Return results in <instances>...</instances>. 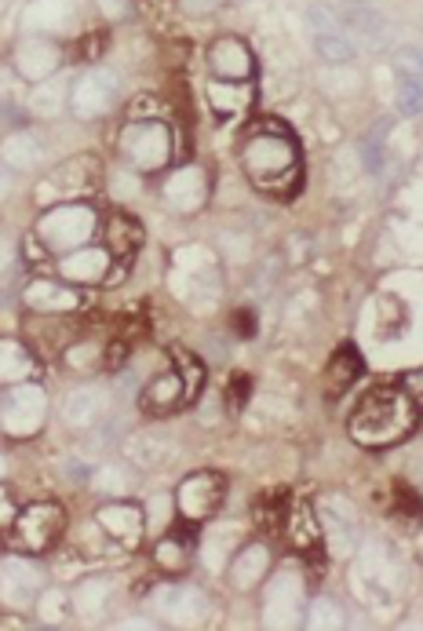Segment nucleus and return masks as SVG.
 <instances>
[{
	"mask_svg": "<svg viewBox=\"0 0 423 631\" xmlns=\"http://www.w3.org/2000/svg\"><path fill=\"white\" fill-rule=\"evenodd\" d=\"M8 190H11V168L4 165V160H0V198H4Z\"/></svg>",
	"mask_w": 423,
	"mask_h": 631,
	"instance_id": "44",
	"label": "nucleus"
},
{
	"mask_svg": "<svg viewBox=\"0 0 423 631\" xmlns=\"http://www.w3.org/2000/svg\"><path fill=\"white\" fill-rule=\"evenodd\" d=\"M162 198L171 212H198L204 201H209V176L198 168V165H187L179 171H171V176L162 182Z\"/></svg>",
	"mask_w": 423,
	"mask_h": 631,
	"instance_id": "15",
	"label": "nucleus"
},
{
	"mask_svg": "<svg viewBox=\"0 0 423 631\" xmlns=\"http://www.w3.org/2000/svg\"><path fill=\"white\" fill-rule=\"evenodd\" d=\"M209 70L215 80H248L256 74V55L242 37L223 33L209 44Z\"/></svg>",
	"mask_w": 423,
	"mask_h": 631,
	"instance_id": "13",
	"label": "nucleus"
},
{
	"mask_svg": "<svg viewBox=\"0 0 423 631\" xmlns=\"http://www.w3.org/2000/svg\"><path fill=\"white\" fill-rule=\"evenodd\" d=\"M110 248L102 245H81L74 252H66V256L59 259V274L63 281H74V285H96L110 274Z\"/></svg>",
	"mask_w": 423,
	"mask_h": 631,
	"instance_id": "18",
	"label": "nucleus"
},
{
	"mask_svg": "<svg viewBox=\"0 0 423 631\" xmlns=\"http://www.w3.org/2000/svg\"><path fill=\"white\" fill-rule=\"evenodd\" d=\"M270 547L263 541L253 544H237V552L231 555V566H226V577H231L234 591H256L263 588V580L270 577Z\"/></svg>",
	"mask_w": 423,
	"mask_h": 631,
	"instance_id": "17",
	"label": "nucleus"
},
{
	"mask_svg": "<svg viewBox=\"0 0 423 631\" xmlns=\"http://www.w3.org/2000/svg\"><path fill=\"white\" fill-rule=\"evenodd\" d=\"M154 610L168 617L171 624H204V617L212 613V602L193 584H162L154 591Z\"/></svg>",
	"mask_w": 423,
	"mask_h": 631,
	"instance_id": "11",
	"label": "nucleus"
},
{
	"mask_svg": "<svg viewBox=\"0 0 423 631\" xmlns=\"http://www.w3.org/2000/svg\"><path fill=\"white\" fill-rule=\"evenodd\" d=\"M179 376H182V384H187V401H193V398L201 395L204 369H201L198 358H193L190 351H179Z\"/></svg>",
	"mask_w": 423,
	"mask_h": 631,
	"instance_id": "38",
	"label": "nucleus"
},
{
	"mask_svg": "<svg viewBox=\"0 0 423 631\" xmlns=\"http://www.w3.org/2000/svg\"><path fill=\"white\" fill-rule=\"evenodd\" d=\"M0 420H4V431L11 439H33L44 420H48V395L37 380H22L11 384L4 395V406H0Z\"/></svg>",
	"mask_w": 423,
	"mask_h": 631,
	"instance_id": "7",
	"label": "nucleus"
},
{
	"mask_svg": "<svg viewBox=\"0 0 423 631\" xmlns=\"http://www.w3.org/2000/svg\"><path fill=\"white\" fill-rule=\"evenodd\" d=\"M110 412V391L107 387H96V384H85V387H74L70 395L63 398V423L74 431H88V428H99Z\"/></svg>",
	"mask_w": 423,
	"mask_h": 631,
	"instance_id": "16",
	"label": "nucleus"
},
{
	"mask_svg": "<svg viewBox=\"0 0 423 631\" xmlns=\"http://www.w3.org/2000/svg\"><path fill=\"white\" fill-rule=\"evenodd\" d=\"M314 55L325 66H347V63H354V55H358V41H354L347 30L314 33Z\"/></svg>",
	"mask_w": 423,
	"mask_h": 631,
	"instance_id": "27",
	"label": "nucleus"
},
{
	"mask_svg": "<svg viewBox=\"0 0 423 631\" xmlns=\"http://www.w3.org/2000/svg\"><path fill=\"white\" fill-rule=\"evenodd\" d=\"M110 584H113L110 577H99V580L81 584V588H77V610H81L85 617L107 610V602H110V595H113Z\"/></svg>",
	"mask_w": 423,
	"mask_h": 631,
	"instance_id": "32",
	"label": "nucleus"
},
{
	"mask_svg": "<svg viewBox=\"0 0 423 631\" xmlns=\"http://www.w3.org/2000/svg\"><path fill=\"white\" fill-rule=\"evenodd\" d=\"M121 102V77L110 66H91L70 85V110L77 121H99Z\"/></svg>",
	"mask_w": 423,
	"mask_h": 631,
	"instance_id": "6",
	"label": "nucleus"
},
{
	"mask_svg": "<svg viewBox=\"0 0 423 631\" xmlns=\"http://www.w3.org/2000/svg\"><path fill=\"white\" fill-rule=\"evenodd\" d=\"M242 168L248 182L256 190H267V193H292V187L300 182V151H296V140L278 124L270 129H259V132H248L242 151Z\"/></svg>",
	"mask_w": 423,
	"mask_h": 631,
	"instance_id": "2",
	"label": "nucleus"
},
{
	"mask_svg": "<svg viewBox=\"0 0 423 631\" xmlns=\"http://www.w3.org/2000/svg\"><path fill=\"white\" fill-rule=\"evenodd\" d=\"M420 412L416 401L409 398L402 387H376L369 391L350 417V439L369 450H383V445L405 442L416 431Z\"/></svg>",
	"mask_w": 423,
	"mask_h": 631,
	"instance_id": "1",
	"label": "nucleus"
},
{
	"mask_svg": "<svg viewBox=\"0 0 423 631\" xmlns=\"http://www.w3.org/2000/svg\"><path fill=\"white\" fill-rule=\"evenodd\" d=\"M339 19H343V30L358 33V41L365 44V48H380V44L387 41V19L376 8H369V4L343 8Z\"/></svg>",
	"mask_w": 423,
	"mask_h": 631,
	"instance_id": "23",
	"label": "nucleus"
},
{
	"mask_svg": "<svg viewBox=\"0 0 423 631\" xmlns=\"http://www.w3.org/2000/svg\"><path fill=\"white\" fill-rule=\"evenodd\" d=\"M11 263V241L8 237H0V270H4Z\"/></svg>",
	"mask_w": 423,
	"mask_h": 631,
	"instance_id": "45",
	"label": "nucleus"
},
{
	"mask_svg": "<svg viewBox=\"0 0 423 631\" xmlns=\"http://www.w3.org/2000/svg\"><path fill=\"white\" fill-rule=\"evenodd\" d=\"M223 478L215 472H193L179 481L176 489V511L182 522H209L223 500Z\"/></svg>",
	"mask_w": 423,
	"mask_h": 631,
	"instance_id": "10",
	"label": "nucleus"
},
{
	"mask_svg": "<svg viewBox=\"0 0 423 631\" xmlns=\"http://www.w3.org/2000/svg\"><path fill=\"white\" fill-rule=\"evenodd\" d=\"M63 59H66L63 44L48 37V33H30V37H22L15 44V52H11V66H15V74L33 80V85L52 80L55 74H59Z\"/></svg>",
	"mask_w": 423,
	"mask_h": 631,
	"instance_id": "9",
	"label": "nucleus"
},
{
	"mask_svg": "<svg viewBox=\"0 0 423 631\" xmlns=\"http://www.w3.org/2000/svg\"><path fill=\"white\" fill-rule=\"evenodd\" d=\"M118 151L124 165L135 171H162L176 151V135H171L168 121H129L118 135Z\"/></svg>",
	"mask_w": 423,
	"mask_h": 631,
	"instance_id": "3",
	"label": "nucleus"
},
{
	"mask_svg": "<svg viewBox=\"0 0 423 631\" xmlns=\"http://www.w3.org/2000/svg\"><path fill=\"white\" fill-rule=\"evenodd\" d=\"M15 500H11V492L0 486V530H11V522H15Z\"/></svg>",
	"mask_w": 423,
	"mask_h": 631,
	"instance_id": "41",
	"label": "nucleus"
},
{
	"mask_svg": "<svg viewBox=\"0 0 423 631\" xmlns=\"http://www.w3.org/2000/svg\"><path fill=\"white\" fill-rule=\"evenodd\" d=\"M394 63H398V70H402V77H423V48H416V44L398 48Z\"/></svg>",
	"mask_w": 423,
	"mask_h": 631,
	"instance_id": "39",
	"label": "nucleus"
},
{
	"mask_svg": "<svg viewBox=\"0 0 423 631\" xmlns=\"http://www.w3.org/2000/svg\"><path fill=\"white\" fill-rule=\"evenodd\" d=\"M4 472H8V461H4V453H0V478H4Z\"/></svg>",
	"mask_w": 423,
	"mask_h": 631,
	"instance_id": "46",
	"label": "nucleus"
},
{
	"mask_svg": "<svg viewBox=\"0 0 423 631\" xmlns=\"http://www.w3.org/2000/svg\"><path fill=\"white\" fill-rule=\"evenodd\" d=\"M91 486H96V492H102L107 500L124 497V492L135 486V467L129 461L107 464V467H99V472H91Z\"/></svg>",
	"mask_w": 423,
	"mask_h": 631,
	"instance_id": "28",
	"label": "nucleus"
},
{
	"mask_svg": "<svg viewBox=\"0 0 423 631\" xmlns=\"http://www.w3.org/2000/svg\"><path fill=\"white\" fill-rule=\"evenodd\" d=\"M44 591V569L30 558H8L0 566V595L8 606H33Z\"/></svg>",
	"mask_w": 423,
	"mask_h": 631,
	"instance_id": "14",
	"label": "nucleus"
},
{
	"mask_svg": "<svg viewBox=\"0 0 423 631\" xmlns=\"http://www.w3.org/2000/svg\"><path fill=\"white\" fill-rule=\"evenodd\" d=\"M22 300H26L30 311H37V314H66V311H74V307L81 303V296H77L66 281L41 278V281L26 285Z\"/></svg>",
	"mask_w": 423,
	"mask_h": 631,
	"instance_id": "21",
	"label": "nucleus"
},
{
	"mask_svg": "<svg viewBox=\"0 0 423 631\" xmlns=\"http://www.w3.org/2000/svg\"><path fill=\"white\" fill-rule=\"evenodd\" d=\"M140 401H143V409L151 412V417H168V412L187 406V384H182L179 373H162V376H154V380L143 387Z\"/></svg>",
	"mask_w": 423,
	"mask_h": 631,
	"instance_id": "20",
	"label": "nucleus"
},
{
	"mask_svg": "<svg viewBox=\"0 0 423 631\" xmlns=\"http://www.w3.org/2000/svg\"><path fill=\"white\" fill-rule=\"evenodd\" d=\"M358 373H361V362L354 358L350 351H339L333 365H329V384H333V391H347V387L358 380Z\"/></svg>",
	"mask_w": 423,
	"mask_h": 631,
	"instance_id": "35",
	"label": "nucleus"
},
{
	"mask_svg": "<svg viewBox=\"0 0 423 631\" xmlns=\"http://www.w3.org/2000/svg\"><path fill=\"white\" fill-rule=\"evenodd\" d=\"M171 456H176V445H171L168 434L140 431L124 442V461H129L135 472H162Z\"/></svg>",
	"mask_w": 423,
	"mask_h": 631,
	"instance_id": "19",
	"label": "nucleus"
},
{
	"mask_svg": "<svg viewBox=\"0 0 423 631\" xmlns=\"http://www.w3.org/2000/svg\"><path fill=\"white\" fill-rule=\"evenodd\" d=\"M307 26H311V33H336V30H343V19L336 8L311 4L307 8Z\"/></svg>",
	"mask_w": 423,
	"mask_h": 631,
	"instance_id": "37",
	"label": "nucleus"
},
{
	"mask_svg": "<svg viewBox=\"0 0 423 631\" xmlns=\"http://www.w3.org/2000/svg\"><path fill=\"white\" fill-rule=\"evenodd\" d=\"M253 102V88L248 80H212L209 85V107L220 121H231V118H242Z\"/></svg>",
	"mask_w": 423,
	"mask_h": 631,
	"instance_id": "22",
	"label": "nucleus"
},
{
	"mask_svg": "<svg viewBox=\"0 0 423 631\" xmlns=\"http://www.w3.org/2000/svg\"><path fill=\"white\" fill-rule=\"evenodd\" d=\"M237 525H212L209 541H204V566H220L223 558H231L237 552Z\"/></svg>",
	"mask_w": 423,
	"mask_h": 631,
	"instance_id": "31",
	"label": "nucleus"
},
{
	"mask_svg": "<svg viewBox=\"0 0 423 631\" xmlns=\"http://www.w3.org/2000/svg\"><path fill=\"white\" fill-rule=\"evenodd\" d=\"M263 591H267L263 595V617H267V624H274V628L303 624L307 588H303V577L292 566L270 569V577L263 580Z\"/></svg>",
	"mask_w": 423,
	"mask_h": 631,
	"instance_id": "5",
	"label": "nucleus"
},
{
	"mask_svg": "<svg viewBox=\"0 0 423 631\" xmlns=\"http://www.w3.org/2000/svg\"><path fill=\"white\" fill-rule=\"evenodd\" d=\"M289 536H292V544L300 547V552H314L318 544H322V530H318V522H314V511L307 508V503H292L289 508Z\"/></svg>",
	"mask_w": 423,
	"mask_h": 631,
	"instance_id": "29",
	"label": "nucleus"
},
{
	"mask_svg": "<svg viewBox=\"0 0 423 631\" xmlns=\"http://www.w3.org/2000/svg\"><path fill=\"white\" fill-rule=\"evenodd\" d=\"M231 4H248V0H231Z\"/></svg>",
	"mask_w": 423,
	"mask_h": 631,
	"instance_id": "47",
	"label": "nucleus"
},
{
	"mask_svg": "<svg viewBox=\"0 0 423 631\" xmlns=\"http://www.w3.org/2000/svg\"><path fill=\"white\" fill-rule=\"evenodd\" d=\"M37 376V358L15 340H0V384H22Z\"/></svg>",
	"mask_w": 423,
	"mask_h": 631,
	"instance_id": "25",
	"label": "nucleus"
},
{
	"mask_svg": "<svg viewBox=\"0 0 423 631\" xmlns=\"http://www.w3.org/2000/svg\"><path fill=\"white\" fill-rule=\"evenodd\" d=\"M124 4H129V0H102V11L113 15V19H121L124 15Z\"/></svg>",
	"mask_w": 423,
	"mask_h": 631,
	"instance_id": "43",
	"label": "nucleus"
},
{
	"mask_svg": "<svg viewBox=\"0 0 423 631\" xmlns=\"http://www.w3.org/2000/svg\"><path fill=\"white\" fill-rule=\"evenodd\" d=\"M223 0H179L182 11H190V15H209V11L220 8Z\"/></svg>",
	"mask_w": 423,
	"mask_h": 631,
	"instance_id": "42",
	"label": "nucleus"
},
{
	"mask_svg": "<svg viewBox=\"0 0 423 631\" xmlns=\"http://www.w3.org/2000/svg\"><path fill=\"white\" fill-rule=\"evenodd\" d=\"M154 558H157V566H162V569L176 573V569L187 566V544H182L176 533H165L154 547Z\"/></svg>",
	"mask_w": 423,
	"mask_h": 631,
	"instance_id": "34",
	"label": "nucleus"
},
{
	"mask_svg": "<svg viewBox=\"0 0 423 631\" xmlns=\"http://www.w3.org/2000/svg\"><path fill=\"white\" fill-rule=\"evenodd\" d=\"M303 628L311 631H329V628H343V606L333 599V595H314L307 602V613H303Z\"/></svg>",
	"mask_w": 423,
	"mask_h": 631,
	"instance_id": "30",
	"label": "nucleus"
},
{
	"mask_svg": "<svg viewBox=\"0 0 423 631\" xmlns=\"http://www.w3.org/2000/svg\"><path fill=\"white\" fill-rule=\"evenodd\" d=\"M96 176H99V160L74 157V160H66L63 168L52 171V190H59V193H66V198H74V193L91 190Z\"/></svg>",
	"mask_w": 423,
	"mask_h": 631,
	"instance_id": "24",
	"label": "nucleus"
},
{
	"mask_svg": "<svg viewBox=\"0 0 423 631\" xmlns=\"http://www.w3.org/2000/svg\"><path fill=\"white\" fill-rule=\"evenodd\" d=\"M398 110H402V118H420L423 113V77H402V85H398Z\"/></svg>",
	"mask_w": 423,
	"mask_h": 631,
	"instance_id": "36",
	"label": "nucleus"
},
{
	"mask_svg": "<svg viewBox=\"0 0 423 631\" xmlns=\"http://www.w3.org/2000/svg\"><path fill=\"white\" fill-rule=\"evenodd\" d=\"M387 121V118H383ZM380 129H383V124H380ZM380 129H376L372 135H369V140H365L361 143V160H365V168H369V171H380L383 168V146H380Z\"/></svg>",
	"mask_w": 423,
	"mask_h": 631,
	"instance_id": "40",
	"label": "nucleus"
},
{
	"mask_svg": "<svg viewBox=\"0 0 423 631\" xmlns=\"http://www.w3.org/2000/svg\"><path fill=\"white\" fill-rule=\"evenodd\" d=\"M11 530H15V544L22 547V552H44V547H52L55 541H59V533L66 530V514H63L59 503L37 500L15 514Z\"/></svg>",
	"mask_w": 423,
	"mask_h": 631,
	"instance_id": "8",
	"label": "nucleus"
},
{
	"mask_svg": "<svg viewBox=\"0 0 423 631\" xmlns=\"http://www.w3.org/2000/svg\"><path fill=\"white\" fill-rule=\"evenodd\" d=\"M96 226H99V215L91 204L85 201H63V204H52V209L41 212L37 220V237L41 245H48L52 252H74L88 245L96 237Z\"/></svg>",
	"mask_w": 423,
	"mask_h": 631,
	"instance_id": "4",
	"label": "nucleus"
},
{
	"mask_svg": "<svg viewBox=\"0 0 423 631\" xmlns=\"http://www.w3.org/2000/svg\"><path fill=\"white\" fill-rule=\"evenodd\" d=\"M96 522L110 541H118L124 547H135L143 541V530H146V508L124 500V497H113V500L96 508Z\"/></svg>",
	"mask_w": 423,
	"mask_h": 631,
	"instance_id": "12",
	"label": "nucleus"
},
{
	"mask_svg": "<svg viewBox=\"0 0 423 631\" xmlns=\"http://www.w3.org/2000/svg\"><path fill=\"white\" fill-rule=\"evenodd\" d=\"M44 157L37 135L30 132H11L4 143H0V160L11 168V171H30L37 160Z\"/></svg>",
	"mask_w": 423,
	"mask_h": 631,
	"instance_id": "26",
	"label": "nucleus"
},
{
	"mask_svg": "<svg viewBox=\"0 0 423 631\" xmlns=\"http://www.w3.org/2000/svg\"><path fill=\"white\" fill-rule=\"evenodd\" d=\"M44 85V80H41ZM70 107V96H66V85H44L33 91V110H37V118H55V113H63Z\"/></svg>",
	"mask_w": 423,
	"mask_h": 631,
	"instance_id": "33",
	"label": "nucleus"
}]
</instances>
